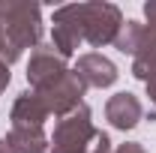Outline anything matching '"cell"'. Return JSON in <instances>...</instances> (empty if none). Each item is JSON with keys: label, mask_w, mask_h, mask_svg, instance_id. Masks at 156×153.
Returning a JSON list of instances; mask_svg holds the SVG:
<instances>
[{"label": "cell", "mask_w": 156, "mask_h": 153, "mask_svg": "<svg viewBox=\"0 0 156 153\" xmlns=\"http://www.w3.org/2000/svg\"><path fill=\"white\" fill-rule=\"evenodd\" d=\"M144 15H147V21H150V27H156V0L144 3Z\"/></svg>", "instance_id": "9a60e30c"}, {"label": "cell", "mask_w": 156, "mask_h": 153, "mask_svg": "<svg viewBox=\"0 0 156 153\" xmlns=\"http://www.w3.org/2000/svg\"><path fill=\"white\" fill-rule=\"evenodd\" d=\"M48 108L42 105V99H39L33 90H27V93H21L15 102H12V111H9V120H12V126H45V120H48Z\"/></svg>", "instance_id": "9c48e42d"}, {"label": "cell", "mask_w": 156, "mask_h": 153, "mask_svg": "<svg viewBox=\"0 0 156 153\" xmlns=\"http://www.w3.org/2000/svg\"><path fill=\"white\" fill-rule=\"evenodd\" d=\"M138 36H141V21H123V27H120V33L114 39V48L123 51V54H135Z\"/></svg>", "instance_id": "8fae6325"}, {"label": "cell", "mask_w": 156, "mask_h": 153, "mask_svg": "<svg viewBox=\"0 0 156 153\" xmlns=\"http://www.w3.org/2000/svg\"><path fill=\"white\" fill-rule=\"evenodd\" d=\"M9 66H6V63H0V93H3V90H6V87H9Z\"/></svg>", "instance_id": "2e32d148"}, {"label": "cell", "mask_w": 156, "mask_h": 153, "mask_svg": "<svg viewBox=\"0 0 156 153\" xmlns=\"http://www.w3.org/2000/svg\"><path fill=\"white\" fill-rule=\"evenodd\" d=\"M6 141L12 144L15 153H48L51 138L45 135V126H12Z\"/></svg>", "instance_id": "30bf717a"}, {"label": "cell", "mask_w": 156, "mask_h": 153, "mask_svg": "<svg viewBox=\"0 0 156 153\" xmlns=\"http://www.w3.org/2000/svg\"><path fill=\"white\" fill-rule=\"evenodd\" d=\"M99 129L90 120V108L81 102L72 114L60 117L54 123V135H51V150L48 153H90L96 144Z\"/></svg>", "instance_id": "7a4b0ae2"}, {"label": "cell", "mask_w": 156, "mask_h": 153, "mask_svg": "<svg viewBox=\"0 0 156 153\" xmlns=\"http://www.w3.org/2000/svg\"><path fill=\"white\" fill-rule=\"evenodd\" d=\"M147 96H150V102L156 105V75L150 78V81H147Z\"/></svg>", "instance_id": "e0dca14e"}, {"label": "cell", "mask_w": 156, "mask_h": 153, "mask_svg": "<svg viewBox=\"0 0 156 153\" xmlns=\"http://www.w3.org/2000/svg\"><path fill=\"white\" fill-rule=\"evenodd\" d=\"M111 153H147V150H144L138 141H126V144H120V147H117V150H111Z\"/></svg>", "instance_id": "5bb4252c"}, {"label": "cell", "mask_w": 156, "mask_h": 153, "mask_svg": "<svg viewBox=\"0 0 156 153\" xmlns=\"http://www.w3.org/2000/svg\"><path fill=\"white\" fill-rule=\"evenodd\" d=\"M51 48L60 57H72L81 42H90L93 48L114 45L117 33L123 27V12L114 3L90 0V3H66L54 12L51 21Z\"/></svg>", "instance_id": "6da1fadb"}, {"label": "cell", "mask_w": 156, "mask_h": 153, "mask_svg": "<svg viewBox=\"0 0 156 153\" xmlns=\"http://www.w3.org/2000/svg\"><path fill=\"white\" fill-rule=\"evenodd\" d=\"M0 153H15V150H12V144H9L6 138H0Z\"/></svg>", "instance_id": "ac0fdd59"}, {"label": "cell", "mask_w": 156, "mask_h": 153, "mask_svg": "<svg viewBox=\"0 0 156 153\" xmlns=\"http://www.w3.org/2000/svg\"><path fill=\"white\" fill-rule=\"evenodd\" d=\"M144 114V108H141V102H138V96L132 93H114L108 99V105H105V117H108V123L114 126V129H132L138 126V120Z\"/></svg>", "instance_id": "52a82bcc"}, {"label": "cell", "mask_w": 156, "mask_h": 153, "mask_svg": "<svg viewBox=\"0 0 156 153\" xmlns=\"http://www.w3.org/2000/svg\"><path fill=\"white\" fill-rule=\"evenodd\" d=\"M90 153H111V138L105 132H99V138H96V144L90 147Z\"/></svg>", "instance_id": "4fadbf2b"}, {"label": "cell", "mask_w": 156, "mask_h": 153, "mask_svg": "<svg viewBox=\"0 0 156 153\" xmlns=\"http://www.w3.org/2000/svg\"><path fill=\"white\" fill-rule=\"evenodd\" d=\"M84 90H87V84L78 78L75 69H69V72L60 78V81H54L51 87H45V90H33V93L42 99V105L48 108V114H54L60 120V117L72 114L78 105H81Z\"/></svg>", "instance_id": "277c9868"}, {"label": "cell", "mask_w": 156, "mask_h": 153, "mask_svg": "<svg viewBox=\"0 0 156 153\" xmlns=\"http://www.w3.org/2000/svg\"><path fill=\"white\" fill-rule=\"evenodd\" d=\"M75 72H78V78L87 84V87H111L117 81V66L111 63L108 57H102V54H81L78 57V63H75Z\"/></svg>", "instance_id": "8992f818"}, {"label": "cell", "mask_w": 156, "mask_h": 153, "mask_svg": "<svg viewBox=\"0 0 156 153\" xmlns=\"http://www.w3.org/2000/svg\"><path fill=\"white\" fill-rule=\"evenodd\" d=\"M66 72H69L66 60L60 57L51 45H36L33 48L30 63H27V84H30V90H45L54 81H60Z\"/></svg>", "instance_id": "5b68a950"}, {"label": "cell", "mask_w": 156, "mask_h": 153, "mask_svg": "<svg viewBox=\"0 0 156 153\" xmlns=\"http://www.w3.org/2000/svg\"><path fill=\"white\" fill-rule=\"evenodd\" d=\"M18 57H21L18 45L12 42V36L6 33V27L0 24V63H6V66H12V63H15Z\"/></svg>", "instance_id": "7c38bea8"}, {"label": "cell", "mask_w": 156, "mask_h": 153, "mask_svg": "<svg viewBox=\"0 0 156 153\" xmlns=\"http://www.w3.org/2000/svg\"><path fill=\"white\" fill-rule=\"evenodd\" d=\"M0 24L24 54L27 48H36L42 36V12L36 3L27 0H0Z\"/></svg>", "instance_id": "3957f363"}, {"label": "cell", "mask_w": 156, "mask_h": 153, "mask_svg": "<svg viewBox=\"0 0 156 153\" xmlns=\"http://www.w3.org/2000/svg\"><path fill=\"white\" fill-rule=\"evenodd\" d=\"M132 75L138 81H150L156 75V27L150 24H141V36H138L135 54H132Z\"/></svg>", "instance_id": "ba28073f"}]
</instances>
